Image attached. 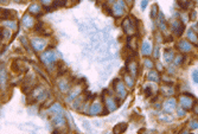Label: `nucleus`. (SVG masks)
<instances>
[{
    "instance_id": "nucleus-13",
    "label": "nucleus",
    "mask_w": 198,
    "mask_h": 134,
    "mask_svg": "<svg viewBox=\"0 0 198 134\" xmlns=\"http://www.w3.org/2000/svg\"><path fill=\"white\" fill-rule=\"evenodd\" d=\"M173 57H174V54H173V51H172V50L166 49V50L164 51V58H165V61H166V62H171L172 59H173Z\"/></svg>"
},
{
    "instance_id": "nucleus-14",
    "label": "nucleus",
    "mask_w": 198,
    "mask_h": 134,
    "mask_svg": "<svg viewBox=\"0 0 198 134\" xmlns=\"http://www.w3.org/2000/svg\"><path fill=\"white\" fill-rule=\"evenodd\" d=\"M23 24L27 27H31L33 25V18L32 17H30L29 14H25L24 17H23Z\"/></svg>"
},
{
    "instance_id": "nucleus-31",
    "label": "nucleus",
    "mask_w": 198,
    "mask_h": 134,
    "mask_svg": "<svg viewBox=\"0 0 198 134\" xmlns=\"http://www.w3.org/2000/svg\"><path fill=\"white\" fill-rule=\"evenodd\" d=\"M178 113H179V115L181 116V114H183V115L185 114V110H181V109H179V110H178Z\"/></svg>"
},
{
    "instance_id": "nucleus-26",
    "label": "nucleus",
    "mask_w": 198,
    "mask_h": 134,
    "mask_svg": "<svg viewBox=\"0 0 198 134\" xmlns=\"http://www.w3.org/2000/svg\"><path fill=\"white\" fill-rule=\"evenodd\" d=\"M157 11H158V6L154 5L153 7H152V13H151V17H152V18H154V17L157 16Z\"/></svg>"
},
{
    "instance_id": "nucleus-21",
    "label": "nucleus",
    "mask_w": 198,
    "mask_h": 134,
    "mask_svg": "<svg viewBox=\"0 0 198 134\" xmlns=\"http://www.w3.org/2000/svg\"><path fill=\"white\" fill-rule=\"evenodd\" d=\"M10 16H11V12H10L9 10H2V11H1V19H2V20L7 21V18H9Z\"/></svg>"
},
{
    "instance_id": "nucleus-6",
    "label": "nucleus",
    "mask_w": 198,
    "mask_h": 134,
    "mask_svg": "<svg viewBox=\"0 0 198 134\" xmlns=\"http://www.w3.org/2000/svg\"><path fill=\"white\" fill-rule=\"evenodd\" d=\"M42 61L45 63V64H50V63L55 62V55L54 52L51 51V50H48V51H45L44 54L42 55Z\"/></svg>"
},
{
    "instance_id": "nucleus-2",
    "label": "nucleus",
    "mask_w": 198,
    "mask_h": 134,
    "mask_svg": "<svg viewBox=\"0 0 198 134\" xmlns=\"http://www.w3.org/2000/svg\"><path fill=\"white\" fill-rule=\"evenodd\" d=\"M114 88L116 90V94L120 96V98H125L126 96V87L125 84L122 83V81L120 80H115L114 81Z\"/></svg>"
},
{
    "instance_id": "nucleus-25",
    "label": "nucleus",
    "mask_w": 198,
    "mask_h": 134,
    "mask_svg": "<svg viewBox=\"0 0 198 134\" xmlns=\"http://www.w3.org/2000/svg\"><path fill=\"white\" fill-rule=\"evenodd\" d=\"M145 65H146V68H152V67H153V62H152L151 59L146 58V59H145Z\"/></svg>"
},
{
    "instance_id": "nucleus-27",
    "label": "nucleus",
    "mask_w": 198,
    "mask_h": 134,
    "mask_svg": "<svg viewBox=\"0 0 198 134\" xmlns=\"http://www.w3.org/2000/svg\"><path fill=\"white\" fill-rule=\"evenodd\" d=\"M192 77H193V81H195L196 83H198V70L193 71V74H192Z\"/></svg>"
},
{
    "instance_id": "nucleus-20",
    "label": "nucleus",
    "mask_w": 198,
    "mask_h": 134,
    "mask_svg": "<svg viewBox=\"0 0 198 134\" xmlns=\"http://www.w3.org/2000/svg\"><path fill=\"white\" fill-rule=\"evenodd\" d=\"M143 54L144 55L151 54V44L148 42H144L143 43Z\"/></svg>"
},
{
    "instance_id": "nucleus-30",
    "label": "nucleus",
    "mask_w": 198,
    "mask_h": 134,
    "mask_svg": "<svg viewBox=\"0 0 198 134\" xmlns=\"http://www.w3.org/2000/svg\"><path fill=\"white\" fill-rule=\"evenodd\" d=\"M196 18V12H195V11H193V12H192V13H191V19H192V20H193V19Z\"/></svg>"
},
{
    "instance_id": "nucleus-24",
    "label": "nucleus",
    "mask_w": 198,
    "mask_h": 134,
    "mask_svg": "<svg viewBox=\"0 0 198 134\" xmlns=\"http://www.w3.org/2000/svg\"><path fill=\"white\" fill-rule=\"evenodd\" d=\"M190 127H191L192 129L198 128V121L197 120H192V121H190Z\"/></svg>"
},
{
    "instance_id": "nucleus-19",
    "label": "nucleus",
    "mask_w": 198,
    "mask_h": 134,
    "mask_svg": "<svg viewBox=\"0 0 198 134\" xmlns=\"http://www.w3.org/2000/svg\"><path fill=\"white\" fill-rule=\"evenodd\" d=\"M138 45H136V38H129L128 39V49L131 50H136Z\"/></svg>"
},
{
    "instance_id": "nucleus-16",
    "label": "nucleus",
    "mask_w": 198,
    "mask_h": 134,
    "mask_svg": "<svg viewBox=\"0 0 198 134\" xmlns=\"http://www.w3.org/2000/svg\"><path fill=\"white\" fill-rule=\"evenodd\" d=\"M148 80L157 82V81L159 80V74H158V71H155V70H151L150 74H148Z\"/></svg>"
},
{
    "instance_id": "nucleus-8",
    "label": "nucleus",
    "mask_w": 198,
    "mask_h": 134,
    "mask_svg": "<svg viewBox=\"0 0 198 134\" xmlns=\"http://www.w3.org/2000/svg\"><path fill=\"white\" fill-rule=\"evenodd\" d=\"M177 48L179 49L180 51H183V52H189L190 50L192 49V46L190 44L189 42H186V40H184V39H181L178 45H177Z\"/></svg>"
},
{
    "instance_id": "nucleus-4",
    "label": "nucleus",
    "mask_w": 198,
    "mask_h": 134,
    "mask_svg": "<svg viewBox=\"0 0 198 134\" xmlns=\"http://www.w3.org/2000/svg\"><path fill=\"white\" fill-rule=\"evenodd\" d=\"M172 31L176 36H180L184 32V24L180 20H174L172 23Z\"/></svg>"
},
{
    "instance_id": "nucleus-33",
    "label": "nucleus",
    "mask_w": 198,
    "mask_h": 134,
    "mask_svg": "<svg viewBox=\"0 0 198 134\" xmlns=\"http://www.w3.org/2000/svg\"><path fill=\"white\" fill-rule=\"evenodd\" d=\"M196 112H197V113H198V107H197V109H196Z\"/></svg>"
},
{
    "instance_id": "nucleus-11",
    "label": "nucleus",
    "mask_w": 198,
    "mask_h": 134,
    "mask_svg": "<svg viewBox=\"0 0 198 134\" xmlns=\"http://www.w3.org/2000/svg\"><path fill=\"white\" fill-rule=\"evenodd\" d=\"M124 7H125V2L124 1H119L114 5V13L116 14V17L121 16L124 13Z\"/></svg>"
},
{
    "instance_id": "nucleus-18",
    "label": "nucleus",
    "mask_w": 198,
    "mask_h": 134,
    "mask_svg": "<svg viewBox=\"0 0 198 134\" xmlns=\"http://www.w3.org/2000/svg\"><path fill=\"white\" fill-rule=\"evenodd\" d=\"M40 5H38V4H32L31 6H30V9H29V11H30V13H35V14H37V13H39L40 12Z\"/></svg>"
},
{
    "instance_id": "nucleus-15",
    "label": "nucleus",
    "mask_w": 198,
    "mask_h": 134,
    "mask_svg": "<svg viewBox=\"0 0 198 134\" xmlns=\"http://www.w3.org/2000/svg\"><path fill=\"white\" fill-rule=\"evenodd\" d=\"M188 36H189L190 40H191L195 45H197L198 46V36L196 35V32H195L193 30H190L189 33H188Z\"/></svg>"
},
{
    "instance_id": "nucleus-29",
    "label": "nucleus",
    "mask_w": 198,
    "mask_h": 134,
    "mask_svg": "<svg viewBox=\"0 0 198 134\" xmlns=\"http://www.w3.org/2000/svg\"><path fill=\"white\" fill-rule=\"evenodd\" d=\"M146 6H147V1H143V2H141V7H143V9H145Z\"/></svg>"
},
{
    "instance_id": "nucleus-1",
    "label": "nucleus",
    "mask_w": 198,
    "mask_h": 134,
    "mask_svg": "<svg viewBox=\"0 0 198 134\" xmlns=\"http://www.w3.org/2000/svg\"><path fill=\"white\" fill-rule=\"evenodd\" d=\"M196 100L193 96L191 95H181L180 98V105H181V108H184L185 110H189V109H192L193 107V102Z\"/></svg>"
},
{
    "instance_id": "nucleus-10",
    "label": "nucleus",
    "mask_w": 198,
    "mask_h": 134,
    "mask_svg": "<svg viewBox=\"0 0 198 134\" xmlns=\"http://www.w3.org/2000/svg\"><path fill=\"white\" fill-rule=\"evenodd\" d=\"M105 100H106V106L108 107V112H113V110H115V109L117 108L116 102H115L113 98H110V96L105 98Z\"/></svg>"
},
{
    "instance_id": "nucleus-17",
    "label": "nucleus",
    "mask_w": 198,
    "mask_h": 134,
    "mask_svg": "<svg viewBox=\"0 0 198 134\" xmlns=\"http://www.w3.org/2000/svg\"><path fill=\"white\" fill-rule=\"evenodd\" d=\"M51 113H56V114H58L59 115V113L62 112V108H61V105H58V103H55V105H52L51 107H50V109H49Z\"/></svg>"
},
{
    "instance_id": "nucleus-5",
    "label": "nucleus",
    "mask_w": 198,
    "mask_h": 134,
    "mask_svg": "<svg viewBox=\"0 0 198 134\" xmlns=\"http://www.w3.org/2000/svg\"><path fill=\"white\" fill-rule=\"evenodd\" d=\"M45 44H46L45 40L42 39V38H33V39H31V45H32V48L36 51H42L44 49Z\"/></svg>"
},
{
    "instance_id": "nucleus-9",
    "label": "nucleus",
    "mask_w": 198,
    "mask_h": 134,
    "mask_svg": "<svg viewBox=\"0 0 198 134\" xmlns=\"http://www.w3.org/2000/svg\"><path fill=\"white\" fill-rule=\"evenodd\" d=\"M101 113H102V105H101V102H94L91 108H90V114L91 115H96V114H101Z\"/></svg>"
},
{
    "instance_id": "nucleus-22",
    "label": "nucleus",
    "mask_w": 198,
    "mask_h": 134,
    "mask_svg": "<svg viewBox=\"0 0 198 134\" xmlns=\"http://www.w3.org/2000/svg\"><path fill=\"white\" fill-rule=\"evenodd\" d=\"M129 71L132 72L133 75H136V72H138V65H136V63H133L132 65H129Z\"/></svg>"
},
{
    "instance_id": "nucleus-3",
    "label": "nucleus",
    "mask_w": 198,
    "mask_h": 134,
    "mask_svg": "<svg viewBox=\"0 0 198 134\" xmlns=\"http://www.w3.org/2000/svg\"><path fill=\"white\" fill-rule=\"evenodd\" d=\"M124 29H125V31H126L128 35H132V33H134L135 32V21L134 20H131V19H125V21H124Z\"/></svg>"
},
{
    "instance_id": "nucleus-12",
    "label": "nucleus",
    "mask_w": 198,
    "mask_h": 134,
    "mask_svg": "<svg viewBox=\"0 0 198 134\" xmlns=\"http://www.w3.org/2000/svg\"><path fill=\"white\" fill-rule=\"evenodd\" d=\"M127 129V124H119V125H116L114 128H113V133L114 134H122Z\"/></svg>"
},
{
    "instance_id": "nucleus-7",
    "label": "nucleus",
    "mask_w": 198,
    "mask_h": 134,
    "mask_svg": "<svg viewBox=\"0 0 198 134\" xmlns=\"http://www.w3.org/2000/svg\"><path fill=\"white\" fill-rule=\"evenodd\" d=\"M164 110L165 112H167V113H171L174 110V108H176V100H173V98H169L165 103H164Z\"/></svg>"
},
{
    "instance_id": "nucleus-23",
    "label": "nucleus",
    "mask_w": 198,
    "mask_h": 134,
    "mask_svg": "<svg viewBox=\"0 0 198 134\" xmlns=\"http://www.w3.org/2000/svg\"><path fill=\"white\" fill-rule=\"evenodd\" d=\"M125 82L128 84V87H132V86H133V78H132L131 76H128V75L125 76Z\"/></svg>"
},
{
    "instance_id": "nucleus-28",
    "label": "nucleus",
    "mask_w": 198,
    "mask_h": 134,
    "mask_svg": "<svg viewBox=\"0 0 198 134\" xmlns=\"http://www.w3.org/2000/svg\"><path fill=\"white\" fill-rule=\"evenodd\" d=\"M179 5L183 7V9H186V7L190 5V2H189V1H185V2H181V1H179Z\"/></svg>"
},
{
    "instance_id": "nucleus-32",
    "label": "nucleus",
    "mask_w": 198,
    "mask_h": 134,
    "mask_svg": "<svg viewBox=\"0 0 198 134\" xmlns=\"http://www.w3.org/2000/svg\"><path fill=\"white\" fill-rule=\"evenodd\" d=\"M180 134H186V132H184V133H180Z\"/></svg>"
}]
</instances>
